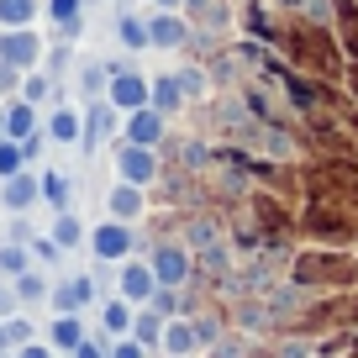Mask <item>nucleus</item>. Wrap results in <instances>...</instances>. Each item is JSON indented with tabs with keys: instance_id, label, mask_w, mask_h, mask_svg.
<instances>
[{
	"instance_id": "nucleus-7",
	"label": "nucleus",
	"mask_w": 358,
	"mask_h": 358,
	"mask_svg": "<svg viewBox=\"0 0 358 358\" xmlns=\"http://www.w3.org/2000/svg\"><path fill=\"white\" fill-rule=\"evenodd\" d=\"M127 143L158 148V143H164V111H158V106H137V111H127Z\"/></svg>"
},
{
	"instance_id": "nucleus-38",
	"label": "nucleus",
	"mask_w": 358,
	"mask_h": 358,
	"mask_svg": "<svg viewBox=\"0 0 358 358\" xmlns=\"http://www.w3.org/2000/svg\"><path fill=\"white\" fill-rule=\"evenodd\" d=\"M111 358H148V348L137 343V337H122V343H116V353Z\"/></svg>"
},
{
	"instance_id": "nucleus-45",
	"label": "nucleus",
	"mask_w": 358,
	"mask_h": 358,
	"mask_svg": "<svg viewBox=\"0 0 358 358\" xmlns=\"http://www.w3.org/2000/svg\"><path fill=\"white\" fill-rule=\"evenodd\" d=\"M153 6H158V11H174V6H179V0H153Z\"/></svg>"
},
{
	"instance_id": "nucleus-42",
	"label": "nucleus",
	"mask_w": 358,
	"mask_h": 358,
	"mask_svg": "<svg viewBox=\"0 0 358 358\" xmlns=\"http://www.w3.org/2000/svg\"><path fill=\"white\" fill-rule=\"evenodd\" d=\"M74 358H106V348H101V343H95V337H85V343H79V348H74Z\"/></svg>"
},
{
	"instance_id": "nucleus-39",
	"label": "nucleus",
	"mask_w": 358,
	"mask_h": 358,
	"mask_svg": "<svg viewBox=\"0 0 358 358\" xmlns=\"http://www.w3.org/2000/svg\"><path fill=\"white\" fill-rule=\"evenodd\" d=\"M237 327H264V306H237Z\"/></svg>"
},
{
	"instance_id": "nucleus-13",
	"label": "nucleus",
	"mask_w": 358,
	"mask_h": 358,
	"mask_svg": "<svg viewBox=\"0 0 358 358\" xmlns=\"http://www.w3.org/2000/svg\"><path fill=\"white\" fill-rule=\"evenodd\" d=\"M48 137H53V143H79V137H85V116H79L74 106H58V111L48 116Z\"/></svg>"
},
{
	"instance_id": "nucleus-22",
	"label": "nucleus",
	"mask_w": 358,
	"mask_h": 358,
	"mask_svg": "<svg viewBox=\"0 0 358 358\" xmlns=\"http://www.w3.org/2000/svg\"><path fill=\"white\" fill-rule=\"evenodd\" d=\"M48 237H53L58 248H79V243H85V222H79L74 211H58V222H53V232H48Z\"/></svg>"
},
{
	"instance_id": "nucleus-19",
	"label": "nucleus",
	"mask_w": 358,
	"mask_h": 358,
	"mask_svg": "<svg viewBox=\"0 0 358 358\" xmlns=\"http://www.w3.org/2000/svg\"><path fill=\"white\" fill-rule=\"evenodd\" d=\"M101 327H106L111 337H127V332H132V301H127V295L106 301V311H101Z\"/></svg>"
},
{
	"instance_id": "nucleus-41",
	"label": "nucleus",
	"mask_w": 358,
	"mask_h": 358,
	"mask_svg": "<svg viewBox=\"0 0 358 358\" xmlns=\"http://www.w3.org/2000/svg\"><path fill=\"white\" fill-rule=\"evenodd\" d=\"M195 337H201V343H216V337H222V327H216V322H201V316H195Z\"/></svg>"
},
{
	"instance_id": "nucleus-36",
	"label": "nucleus",
	"mask_w": 358,
	"mask_h": 358,
	"mask_svg": "<svg viewBox=\"0 0 358 358\" xmlns=\"http://www.w3.org/2000/svg\"><path fill=\"white\" fill-rule=\"evenodd\" d=\"M216 243V227L211 222H190V248L195 253H201V248H211Z\"/></svg>"
},
{
	"instance_id": "nucleus-26",
	"label": "nucleus",
	"mask_w": 358,
	"mask_h": 358,
	"mask_svg": "<svg viewBox=\"0 0 358 358\" xmlns=\"http://www.w3.org/2000/svg\"><path fill=\"white\" fill-rule=\"evenodd\" d=\"M116 37H122L127 48H148V22H137V16H116Z\"/></svg>"
},
{
	"instance_id": "nucleus-10",
	"label": "nucleus",
	"mask_w": 358,
	"mask_h": 358,
	"mask_svg": "<svg viewBox=\"0 0 358 358\" xmlns=\"http://www.w3.org/2000/svg\"><path fill=\"white\" fill-rule=\"evenodd\" d=\"M153 290H158L153 264H122V295L127 301H148Z\"/></svg>"
},
{
	"instance_id": "nucleus-5",
	"label": "nucleus",
	"mask_w": 358,
	"mask_h": 358,
	"mask_svg": "<svg viewBox=\"0 0 358 358\" xmlns=\"http://www.w3.org/2000/svg\"><path fill=\"white\" fill-rule=\"evenodd\" d=\"M116 174H122L127 185H148V179H158V148H143V143L116 148Z\"/></svg>"
},
{
	"instance_id": "nucleus-28",
	"label": "nucleus",
	"mask_w": 358,
	"mask_h": 358,
	"mask_svg": "<svg viewBox=\"0 0 358 358\" xmlns=\"http://www.w3.org/2000/svg\"><path fill=\"white\" fill-rule=\"evenodd\" d=\"M48 90H53V79H48V74H37V69H27V74H22V101H48Z\"/></svg>"
},
{
	"instance_id": "nucleus-46",
	"label": "nucleus",
	"mask_w": 358,
	"mask_h": 358,
	"mask_svg": "<svg viewBox=\"0 0 358 358\" xmlns=\"http://www.w3.org/2000/svg\"><path fill=\"white\" fill-rule=\"evenodd\" d=\"M6 348H11V343H6V316H0V353H6Z\"/></svg>"
},
{
	"instance_id": "nucleus-35",
	"label": "nucleus",
	"mask_w": 358,
	"mask_h": 358,
	"mask_svg": "<svg viewBox=\"0 0 358 358\" xmlns=\"http://www.w3.org/2000/svg\"><path fill=\"white\" fill-rule=\"evenodd\" d=\"M27 248H32V258H43V264H58V253H64V248H58L53 237H32Z\"/></svg>"
},
{
	"instance_id": "nucleus-37",
	"label": "nucleus",
	"mask_w": 358,
	"mask_h": 358,
	"mask_svg": "<svg viewBox=\"0 0 358 358\" xmlns=\"http://www.w3.org/2000/svg\"><path fill=\"white\" fill-rule=\"evenodd\" d=\"M16 358H58V348H53V343H37V337H32V343L16 348Z\"/></svg>"
},
{
	"instance_id": "nucleus-33",
	"label": "nucleus",
	"mask_w": 358,
	"mask_h": 358,
	"mask_svg": "<svg viewBox=\"0 0 358 358\" xmlns=\"http://www.w3.org/2000/svg\"><path fill=\"white\" fill-rule=\"evenodd\" d=\"M6 343H11V348L32 343V322H27V316H6Z\"/></svg>"
},
{
	"instance_id": "nucleus-23",
	"label": "nucleus",
	"mask_w": 358,
	"mask_h": 358,
	"mask_svg": "<svg viewBox=\"0 0 358 358\" xmlns=\"http://www.w3.org/2000/svg\"><path fill=\"white\" fill-rule=\"evenodd\" d=\"M22 268H32V248H27V243H0V274L16 280Z\"/></svg>"
},
{
	"instance_id": "nucleus-1",
	"label": "nucleus",
	"mask_w": 358,
	"mask_h": 358,
	"mask_svg": "<svg viewBox=\"0 0 358 358\" xmlns=\"http://www.w3.org/2000/svg\"><path fill=\"white\" fill-rule=\"evenodd\" d=\"M0 58L6 64H16L27 74V69L43 64V37L32 32V27H0Z\"/></svg>"
},
{
	"instance_id": "nucleus-21",
	"label": "nucleus",
	"mask_w": 358,
	"mask_h": 358,
	"mask_svg": "<svg viewBox=\"0 0 358 358\" xmlns=\"http://www.w3.org/2000/svg\"><path fill=\"white\" fill-rule=\"evenodd\" d=\"M111 116H116V106L111 101H101L95 111H90V122H85V137H79V148H95L106 132H111Z\"/></svg>"
},
{
	"instance_id": "nucleus-6",
	"label": "nucleus",
	"mask_w": 358,
	"mask_h": 358,
	"mask_svg": "<svg viewBox=\"0 0 358 358\" xmlns=\"http://www.w3.org/2000/svg\"><path fill=\"white\" fill-rule=\"evenodd\" d=\"M43 201V179H32L27 174V169H16L11 179H0V206H6V211H32V206Z\"/></svg>"
},
{
	"instance_id": "nucleus-43",
	"label": "nucleus",
	"mask_w": 358,
	"mask_h": 358,
	"mask_svg": "<svg viewBox=\"0 0 358 358\" xmlns=\"http://www.w3.org/2000/svg\"><path fill=\"white\" fill-rule=\"evenodd\" d=\"M0 316H16V290H0Z\"/></svg>"
},
{
	"instance_id": "nucleus-15",
	"label": "nucleus",
	"mask_w": 358,
	"mask_h": 358,
	"mask_svg": "<svg viewBox=\"0 0 358 358\" xmlns=\"http://www.w3.org/2000/svg\"><path fill=\"white\" fill-rule=\"evenodd\" d=\"M48 16L58 22V32H64V37L85 32V0H48Z\"/></svg>"
},
{
	"instance_id": "nucleus-2",
	"label": "nucleus",
	"mask_w": 358,
	"mask_h": 358,
	"mask_svg": "<svg viewBox=\"0 0 358 358\" xmlns=\"http://www.w3.org/2000/svg\"><path fill=\"white\" fill-rule=\"evenodd\" d=\"M148 95H153V85H148L143 74H132V69H116V64H111V79H106V101H111L116 111H137V106H148Z\"/></svg>"
},
{
	"instance_id": "nucleus-8",
	"label": "nucleus",
	"mask_w": 358,
	"mask_h": 358,
	"mask_svg": "<svg viewBox=\"0 0 358 358\" xmlns=\"http://www.w3.org/2000/svg\"><path fill=\"white\" fill-rule=\"evenodd\" d=\"M148 43L153 48H179V43H190V27L179 22L174 11H158L153 22H148Z\"/></svg>"
},
{
	"instance_id": "nucleus-34",
	"label": "nucleus",
	"mask_w": 358,
	"mask_h": 358,
	"mask_svg": "<svg viewBox=\"0 0 358 358\" xmlns=\"http://www.w3.org/2000/svg\"><path fill=\"white\" fill-rule=\"evenodd\" d=\"M179 90H185V101H201L206 95V74L201 69H185V74H179Z\"/></svg>"
},
{
	"instance_id": "nucleus-18",
	"label": "nucleus",
	"mask_w": 358,
	"mask_h": 358,
	"mask_svg": "<svg viewBox=\"0 0 358 358\" xmlns=\"http://www.w3.org/2000/svg\"><path fill=\"white\" fill-rule=\"evenodd\" d=\"M43 16V0H0V27H32Z\"/></svg>"
},
{
	"instance_id": "nucleus-44",
	"label": "nucleus",
	"mask_w": 358,
	"mask_h": 358,
	"mask_svg": "<svg viewBox=\"0 0 358 358\" xmlns=\"http://www.w3.org/2000/svg\"><path fill=\"white\" fill-rule=\"evenodd\" d=\"M216 358H237V348H232V343H222V348H216Z\"/></svg>"
},
{
	"instance_id": "nucleus-29",
	"label": "nucleus",
	"mask_w": 358,
	"mask_h": 358,
	"mask_svg": "<svg viewBox=\"0 0 358 358\" xmlns=\"http://www.w3.org/2000/svg\"><path fill=\"white\" fill-rule=\"evenodd\" d=\"M48 306H53V311H79L85 301H79L74 280H69V285H53V290H48Z\"/></svg>"
},
{
	"instance_id": "nucleus-27",
	"label": "nucleus",
	"mask_w": 358,
	"mask_h": 358,
	"mask_svg": "<svg viewBox=\"0 0 358 358\" xmlns=\"http://www.w3.org/2000/svg\"><path fill=\"white\" fill-rule=\"evenodd\" d=\"M27 164V153H22V143L16 137H0V179H11L16 169Z\"/></svg>"
},
{
	"instance_id": "nucleus-30",
	"label": "nucleus",
	"mask_w": 358,
	"mask_h": 358,
	"mask_svg": "<svg viewBox=\"0 0 358 358\" xmlns=\"http://www.w3.org/2000/svg\"><path fill=\"white\" fill-rule=\"evenodd\" d=\"M148 306H153L158 316H174L179 311V290H174V285H158V290L148 295Z\"/></svg>"
},
{
	"instance_id": "nucleus-4",
	"label": "nucleus",
	"mask_w": 358,
	"mask_h": 358,
	"mask_svg": "<svg viewBox=\"0 0 358 358\" xmlns=\"http://www.w3.org/2000/svg\"><path fill=\"white\" fill-rule=\"evenodd\" d=\"M90 248H95V258H101V264H122V258L132 253V227H127L122 216H111L106 227H95V232H90Z\"/></svg>"
},
{
	"instance_id": "nucleus-14",
	"label": "nucleus",
	"mask_w": 358,
	"mask_h": 358,
	"mask_svg": "<svg viewBox=\"0 0 358 358\" xmlns=\"http://www.w3.org/2000/svg\"><path fill=\"white\" fill-rule=\"evenodd\" d=\"M295 280H301V285H316V280H348V264H343V258H301Z\"/></svg>"
},
{
	"instance_id": "nucleus-3",
	"label": "nucleus",
	"mask_w": 358,
	"mask_h": 358,
	"mask_svg": "<svg viewBox=\"0 0 358 358\" xmlns=\"http://www.w3.org/2000/svg\"><path fill=\"white\" fill-rule=\"evenodd\" d=\"M148 264H153V274H158V285H185L195 274V258H190V248H179V243H164V248H153V258H148Z\"/></svg>"
},
{
	"instance_id": "nucleus-31",
	"label": "nucleus",
	"mask_w": 358,
	"mask_h": 358,
	"mask_svg": "<svg viewBox=\"0 0 358 358\" xmlns=\"http://www.w3.org/2000/svg\"><path fill=\"white\" fill-rule=\"evenodd\" d=\"M11 95H22V69L0 58V101H11Z\"/></svg>"
},
{
	"instance_id": "nucleus-11",
	"label": "nucleus",
	"mask_w": 358,
	"mask_h": 358,
	"mask_svg": "<svg viewBox=\"0 0 358 358\" xmlns=\"http://www.w3.org/2000/svg\"><path fill=\"white\" fill-rule=\"evenodd\" d=\"M48 343H53L58 353H74V348L85 343V327H79V316H74V311H58L53 327H48Z\"/></svg>"
},
{
	"instance_id": "nucleus-20",
	"label": "nucleus",
	"mask_w": 358,
	"mask_h": 358,
	"mask_svg": "<svg viewBox=\"0 0 358 358\" xmlns=\"http://www.w3.org/2000/svg\"><path fill=\"white\" fill-rule=\"evenodd\" d=\"M164 322H169V316H158L153 306H148L143 316H132V337H137L143 348H158V343H164Z\"/></svg>"
},
{
	"instance_id": "nucleus-32",
	"label": "nucleus",
	"mask_w": 358,
	"mask_h": 358,
	"mask_svg": "<svg viewBox=\"0 0 358 358\" xmlns=\"http://www.w3.org/2000/svg\"><path fill=\"white\" fill-rule=\"evenodd\" d=\"M106 79H111V69H95V64H85V69H79V90H90V95H101V90H106Z\"/></svg>"
},
{
	"instance_id": "nucleus-40",
	"label": "nucleus",
	"mask_w": 358,
	"mask_h": 358,
	"mask_svg": "<svg viewBox=\"0 0 358 358\" xmlns=\"http://www.w3.org/2000/svg\"><path fill=\"white\" fill-rule=\"evenodd\" d=\"M274 358H311V348H306L301 337H290V343H285V348H280V353H274Z\"/></svg>"
},
{
	"instance_id": "nucleus-25",
	"label": "nucleus",
	"mask_w": 358,
	"mask_h": 358,
	"mask_svg": "<svg viewBox=\"0 0 358 358\" xmlns=\"http://www.w3.org/2000/svg\"><path fill=\"white\" fill-rule=\"evenodd\" d=\"M11 285H16V301H48V290H53L43 274H32V268H22Z\"/></svg>"
},
{
	"instance_id": "nucleus-24",
	"label": "nucleus",
	"mask_w": 358,
	"mask_h": 358,
	"mask_svg": "<svg viewBox=\"0 0 358 358\" xmlns=\"http://www.w3.org/2000/svg\"><path fill=\"white\" fill-rule=\"evenodd\" d=\"M43 201L53 206V211H69V174L48 169V174H43Z\"/></svg>"
},
{
	"instance_id": "nucleus-16",
	"label": "nucleus",
	"mask_w": 358,
	"mask_h": 358,
	"mask_svg": "<svg viewBox=\"0 0 358 358\" xmlns=\"http://www.w3.org/2000/svg\"><path fill=\"white\" fill-rule=\"evenodd\" d=\"M148 106H158L164 116H174L179 106H185V90H179V79H174V74H158V79H153V95H148Z\"/></svg>"
},
{
	"instance_id": "nucleus-9",
	"label": "nucleus",
	"mask_w": 358,
	"mask_h": 358,
	"mask_svg": "<svg viewBox=\"0 0 358 358\" xmlns=\"http://www.w3.org/2000/svg\"><path fill=\"white\" fill-rule=\"evenodd\" d=\"M32 132H37V106L22 101V95H11V101H6V137L22 143V137H32Z\"/></svg>"
},
{
	"instance_id": "nucleus-12",
	"label": "nucleus",
	"mask_w": 358,
	"mask_h": 358,
	"mask_svg": "<svg viewBox=\"0 0 358 358\" xmlns=\"http://www.w3.org/2000/svg\"><path fill=\"white\" fill-rule=\"evenodd\" d=\"M195 348H201L195 322H164V353H169V358H190Z\"/></svg>"
},
{
	"instance_id": "nucleus-17",
	"label": "nucleus",
	"mask_w": 358,
	"mask_h": 358,
	"mask_svg": "<svg viewBox=\"0 0 358 358\" xmlns=\"http://www.w3.org/2000/svg\"><path fill=\"white\" fill-rule=\"evenodd\" d=\"M106 206H111V216H122V222H132L137 211H143V185H116L111 195H106Z\"/></svg>"
}]
</instances>
